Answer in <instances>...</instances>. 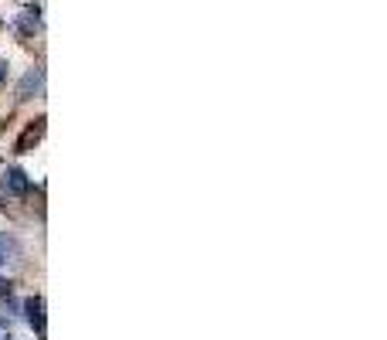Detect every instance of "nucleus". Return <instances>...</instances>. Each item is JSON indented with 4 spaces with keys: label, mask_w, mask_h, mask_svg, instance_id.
I'll return each instance as SVG.
<instances>
[{
    "label": "nucleus",
    "mask_w": 387,
    "mask_h": 340,
    "mask_svg": "<svg viewBox=\"0 0 387 340\" xmlns=\"http://www.w3.org/2000/svg\"><path fill=\"white\" fill-rule=\"evenodd\" d=\"M0 188L7 198H27L31 194V177L20 167H4L0 170Z\"/></svg>",
    "instance_id": "f257e3e1"
},
{
    "label": "nucleus",
    "mask_w": 387,
    "mask_h": 340,
    "mask_svg": "<svg viewBox=\"0 0 387 340\" xmlns=\"http://www.w3.org/2000/svg\"><path fill=\"white\" fill-rule=\"evenodd\" d=\"M44 123H48V116H34V119L24 126V133L18 136V143H14V153H31V150H34V147L41 143V136H44V130H48Z\"/></svg>",
    "instance_id": "f03ea898"
},
{
    "label": "nucleus",
    "mask_w": 387,
    "mask_h": 340,
    "mask_svg": "<svg viewBox=\"0 0 387 340\" xmlns=\"http://www.w3.org/2000/svg\"><path fill=\"white\" fill-rule=\"evenodd\" d=\"M41 92H44V68L34 65V68H27L24 78L18 82V102H31V99Z\"/></svg>",
    "instance_id": "7ed1b4c3"
},
{
    "label": "nucleus",
    "mask_w": 387,
    "mask_h": 340,
    "mask_svg": "<svg viewBox=\"0 0 387 340\" xmlns=\"http://www.w3.org/2000/svg\"><path fill=\"white\" fill-rule=\"evenodd\" d=\"M20 313H24V320L34 327V334H38V340H44V296H27V300L20 303Z\"/></svg>",
    "instance_id": "20e7f679"
},
{
    "label": "nucleus",
    "mask_w": 387,
    "mask_h": 340,
    "mask_svg": "<svg viewBox=\"0 0 387 340\" xmlns=\"http://www.w3.org/2000/svg\"><path fill=\"white\" fill-rule=\"evenodd\" d=\"M0 255H4V259H20V255H24V248H20V242L14 238V235L0 231Z\"/></svg>",
    "instance_id": "39448f33"
},
{
    "label": "nucleus",
    "mask_w": 387,
    "mask_h": 340,
    "mask_svg": "<svg viewBox=\"0 0 387 340\" xmlns=\"http://www.w3.org/2000/svg\"><path fill=\"white\" fill-rule=\"evenodd\" d=\"M7 75H11V65H7V58H0V89L7 85Z\"/></svg>",
    "instance_id": "423d86ee"
},
{
    "label": "nucleus",
    "mask_w": 387,
    "mask_h": 340,
    "mask_svg": "<svg viewBox=\"0 0 387 340\" xmlns=\"http://www.w3.org/2000/svg\"><path fill=\"white\" fill-rule=\"evenodd\" d=\"M0 340H14V337H11V334H7V337H0Z\"/></svg>",
    "instance_id": "0eeeda50"
},
{
    "label": "nucleus",
    "mask_w": 387,
    "mask_h": 340,
    "mask_svg": "<svg viewBox=\"0 0 387 340\" xmlns=\"http://www.w3.org/2000/svg\"><path fill=\"white\" fill-rule=\"evenodd\" d=\"M0 269H4V255H0Z\"/></svg>",
    "instance_id": "6e6552de"
}]
</instances>
